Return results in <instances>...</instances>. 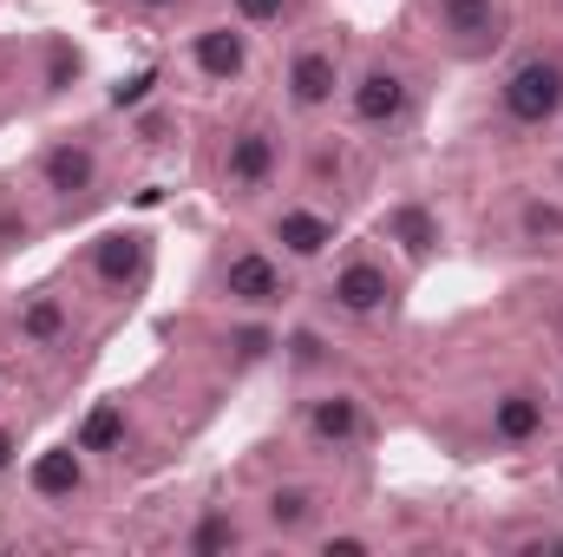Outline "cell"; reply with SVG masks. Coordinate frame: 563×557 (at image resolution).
<instances>
[{
	"instance_id": "cb8c5ba5",
	"label": "cell",
	"mask_w": 563,
	"mask_h": 557,
	"mask_svg": "<svg viewBox=\"0 0 563 557\" xmlns=\"http://www.w3.org/2000/svg\"><path fill=\"white\" fill-rule=\"evenodd\" d=\"M157 79H164L157 66H139L132 79H119V86H112V112H144V106H157Z\"/></svg>"
},
{
	"instance_id": "8fae6325",
	"label": "cell",
	"mask_w": 563,
	"mask_h": 557,
	"mask_svg": "<svg viewBox=\"0 0 563 557\" xmlns=\"http://www.w3.org/2000/svg\"><path fill=\"white\" fill-rule=\"evenodd\" d=\"M190 66L210 79V86H236L250 79V26L243 20H210L190 33Z\"/></svg>"
},
{
	"instance_id": "8992f818",
	"label": "cell",
	"mask_w": 563,
	"mask_h": 557,
	"mask_svg": "<svg viewBox=\"0 0 563 557\" xmlns=\"http://www.w3.org/2000/svg\"><path fill=\"white\" fill-rule=\"evenodd\" d=\"M263 237L276 243L282 263H321L334 243H341V223L328 217V210H314V204H282V210H269V223H263Z\"/></svg>"
},
{
	"instance_id": "44dd1931",
	"label": "cell",
	"mask_w": 563,
	"mask_h": 557,
	"mask_svg": "<svg viewBox=\"0 0 563 557\" xmlns=\"http://www.w3.org/2000/svg\"><path fill=\"white\" fill-rule=\"evenodd\" d=\"M79 79H86V53H79L73 40H59V33H53V40H46V79H40V86L59 99V92H66V86H79Z\"/></svg>"
},
{
	"instance_id": "4316f807",
	"label": "cell",
	"mask_w": 563,
	"mask_h": 557,
	"mask_svg": "<svg viewBox=\"0 0 563 557\" xmlns=\"http://www.w3.org/2000/svg\"><path fill=\"white\" fill-rule=\"evenodd\" d=\"M511 551L518 557H563V532H544V525H538V532H518Z\"/></svg>"
},
{
	"instance_id": "4dcf8cb0",
	"label": "cell",
	"mask_w": 563,
	"mask_h": 557,
	"mask_svg": "<svg viewBox=\"0 0 563 557\" xmlns=\"http://www.w3.org/2000/svg\"><path fill=\"white\" fill-rule=\"evenodd\" d=\"M551 184H558V197H563V157H558V164H551Z\"/></svg>"
},
{
	"instance_id": "5b68a950",
	"label": "cell",
	"mask_w": 563,
	"mask_h": 557,
	"mask_svg": "<svg viewBox=\"0 0 563 557\" xmlns=\"http://www.w3.org/2000/svg\"><path fill=\"white\" fill-rule=\"evenodd\" d=\"M276 177H282V132L276 125L250 119L243 132H230V144H223V190L230 197H263Z\"/></svg>"
},
{
	"instance_id": "f546056e",
	"label": "cell",
	"mask_w": 563,
	"mask_h": 557,
	"mask_svg": "<svg viewBox=\"0 0 563 557\" xmlns=\"http://www.w3.org/2000/svg\"><path fill=\"white\" fill-rule=\"evenodd\" d=\"M132 7H139V13H177L184 0H132Z\"/></svg>"
},
{
	"instance_id": "9c48e42d",
	"label": "cell",
	"mask_w": 563,
	"mask_h": 557,
	"mask_svg": "<svg viewBox=\"0 0 563 557\" xmlns=\"http://www.w3.org/2000/svg\"><path fill=\"white\" fill-rule=\"evenodd\" d=\"M301 433L321 446V452H354L367 439V401L347 394V387H328L301 407Z\"/></svg>"
},
{
	"instance_id": "5bb4252c",
	"label": "cell",
	"mask_w": 563,
	"mask_h": 557,
	"mask_svg": "<svg viewBox=\"0 0 563 557\" xmlns=\"http://www.w3.org/2000/svg\"><path fill=\"white\" fill-rule=\"evenodd\" d=\"M92 276H99V288H112V295H132L151 276V237L144 230H106L92 243Z\"/></svg>"
},
{
	"instance_id": "ba28073f",
	"label": "cell",
	"mask_w": 563,
	"mask_h": 557,
	"mask_svg": "<svg viewBox=\"0 0 563 557\" xmlns=\"http://www.w3.org/2000/svg\"><path fill=\"white\" fill-rule=\"evenodd\" d=\"M432 20H439V33L452 40V53H465V59L492 53V46L505 40V26H511L505 0H432Z\"/></svg>"
},
{
	"instance_id": "7a4b0ae2",
	"label": "cell",
	"mask_w": 563,
	"mask_h": 557,
	"mask_svg": "<svg viewBox=\"0 0 563 557\" xmlns=\"http://www.w3.org/2000/svg\"><path fill=\"white\" fill-rule=\"evenodd\" d=\"M341 99H347V119L361 132H400L413 119V79L394 59H367L361 73H347Z\"/></svg>"
},
{
	"instance_id": "ac0fdd59",
	"label": "cell",
	"mask_w": 563,
	"mask_h": 557,
	"mask_svg": "<svg viewBox=\"0 0 563 557\" xmlns=\"http://www.w3.org/2000/svg\"><path fill=\"white\" fill-rule=\"evenodd\" d=\"M263 518H269L276 538H314V525H321V492H314V485H276V492L263 499Z\"/></svg>"
},
{
	"instance_id": "3957f363",
	"label": "cell",
	"mask_w": 563,
	"mask_h": 557,
	"mask_svg": "<svg viewBox=\"0 0 563 557\" xmlns=\"http://www.w3.org/2000/svg\"><path fill=\"white\" fill-rule=\"evenodd\" d=\"M288 295H295V282L282 270V256H269V250H236V256L217 263V302H223V308L276 315Z\"/></svg>"
},
{
	"instance_id": "d4e9b609",
	"label": "cell",
	"mask_w": 563,
	"mask_h": 557,
	"mask_svg": "<svg viewBox=\"0 0 563 557\" xmlns=\"http://www.w3.org/2000/svg\"><path fill=\"white\" fill-rule=\"evenodd\" d=\"M288 13H295V0H230V20H243L250 33L256 26H282Z\"/></svg>"
},
{
	"instance_id": "277c9868",
	"label": "cell",
	"mask_w": 563,
	"mask_h": 557,
	"mask_svg": "<svg viewBox=\"0 0 563 557\" xmlns=\"http://www.w3.org/2000/svg\"><path fill=\"white\" fill-rule=\"evenodd\" d=\"M341 86H347V66H341V53H334L328 40H301V46L288 53V66H282V99H288L301 119L328 112V106L341 99Z\"/></svg>"
},
{
	"instance_id": "30bf717a",
	"label": "cell",
	"mask_w": 563,
	"mask_h": 557,
	"mask_svg": "<svg viewBox=\"0 0 563 557\" xmlns=\"http://www.w3.org/2000/svg\"><path fill=\"white\" fill-rule=\"evenodd\" d=\"M99 151L86 139H53L40 151V190L53 197V204H86L92 190H99Z\"/></svg>"
},
{
	"instance_id": "484cf974",
	"label": "cell",
	"mask_w": 563,
	"mask_h": 557,
	"mask_svg": "<svg viewBox=\"0 0 563 557\" xmlns=\"http://www.w3.org/2000/svg\"><path fill=\"white\" fill-rule=\"evenodd\" d=\"M314 551L321 557H367L374 538H367V532H314Z\"/></svg>"
},
{
	"instance_id": "2e32d148",
	"label": "cell",
	"mask_w": 563,
	"mask_h": 557,
	"mask_svg": "<svg viewBox=\"0 0 563 557\" xmlns=\"http://www.w3.org/2000/svg\"><path fill=\"white\" fill-rule=\"evenodd\" d=\"M13 335H20L26 348H40V354L66 348V341H73V308H66V295H53V288L20 295V308H13Z\"/></svg>"
},
{
	"instance_id": "83f0119b",
	"label": "cell",
	"mask_w": 563,
	"mask_h": 557,
	"mask_svg": "<svg viewBox=\"0 0 563 557\" xmlns=\"http://www.w3.org/2000/svg\"><path fill=\"white\" fill-rule=\"evenodd\" d=\"M13 466H20V426H7V419H0V479H7Z\"/></svg>"
},
{
	"instance_id": "1f68e13d",
	"label": "cell",
	"mask_w": 563,
	"mask_h": 557,
	"mask_svg": "<svg viewBox=\"0 0 563 557\" xmlns=\"http://www.w3.org/2000/svg\"><path fill=\"white\" fill-rule=\"evenodd\" d=\"M551 401H558V407H563V381H558V394H551Z\"/></svg>"
},
{
	"instance_id": "6da1fadb",
	"label": "cell",
	"mask_w": 563,
	"mask_h": 557,
	"mask_svg": "<svg viewBox=\"0 0 563 557\" xmlns=\"http://www.w3.org/2000/svg\"><path fill=\"white\" fill-rule=\"evenodd\" d=\"M498 112L518 132H551V125H563V59L558 53H525L498 79Z\"/></svg>"
},
{
	"instance_id": "7c38bea8",
	"label": "cell",
	"mask_w": 563,
	"mask_h": 557,
	"mask_svg": "<svg viewBox=\"0 0 563 557\" xmlns=\"http://www.w3.org/2000/svg\"><path fill=\"white\" fill-rule=\"evenodd\" d=\"M86 479H92V452H79L73 439H53L26 459V492L46 505H73L86 492Z\"/></svg>"
},
{
	"instance_id": "e0dca14e",
	"label": "cell",
	"mask_w": 563,
	"mask_h": 557,
	"mask_svg": "<svg viewBox=\"0 0 563 557\" xmlns=\"http://www.w3.org/2000/svg\"><path fill=\"white\" fill-rule=\"evenodd\" d=\"M73 446L92 452V459L125 452V446H132V414H125V401H92L86 419H79V433H73Z\"/></svg>"
},
{
	"instance_id": "d6986e66",
	"label": "cell",
	"mask_w": 563,
	"mask_h": 557,
	"mask_svg": "<svg viewBox=\"0 0 563 557\" xmlns=\"http://www.w3.org/2000/svg\"><path fill=\"white\" fill-rule=\"evenodd\" d=\"M250 545V532H243V518L230 512V505H203L197 512V525L184 532V557H230Z\"/></svg>"
},
{
	"instance_id": "ffe728a7",
	"label": "cell",
	"mask_w": 563,
	"mask_h": 557,
	"mask_svg": "<svg viewBox=\"0 0 563 557\" xmlns=\"http://www.w3.org/2000/svg\"><path fill=\"white\" fill-rule=\"evenodd\" d=\"M518 237L525 243H563V197H525L518 204Z\"/></svg>"
},
{
	"instance_id": "603a6c76",
	"label": "cell",
	"mask_w": 563,
	"mask_h": 557,
	"mask_svg": "<svg viewBox=\"0 0 563 557\" xmlns=\"http://www.w3.org/2000/svg\"><path fill=\"white\" fill-rule=\"evenodd\" d=\"M282 361L301 368V374L328 368V335H321V328H288V335H282Z\"/></svg>"
},
{
	"instance_id": "7402d4cb",
	"label": "cell",
	"mask_w": 563,
	"mask_h": 557,
	"mask_svg": "<svg viewBox=\"0 0 563 557\" xmlns=\"http://www.w3.org/2000/svg\"><path fill=\"white\" fill-rule=\"evenodd\" d=\"M223 348H230L243 368H256V361H269V354L282 348V335L269 328V321H243V328H230V335H223Z\"/></svg>"
},
{
	"instance_id": "52a82bcc",
	"label": "cell",
	"mask_w": 563,
	"mask_h": 557,
	"mask_svg": "<svg viewBox=\"0 0 563 557\" xmlns=\"http://www.w3.org/2000/svg\"><path fill=\"white\" fill-rule=\"evenodd\" d=\"M394 295H400V282H394V270H387L380 256H347V263L334 270V282H328V302H334V315H347V321L387 315Z\"/></svg>"
},
{
	"instance_id": "9a60e30c",
	"label": "cell",
	"mask_w": 563,
	"mask_h": 557,
	"mask_svg": "<svg viewBox=\"0 0 563 557\" xmlns=\"http://www.w3.org/2000/svg\"><path fill=\"white\" fill-rule=\"evenodd\" d=\"M485 426H492L498 446H538L544 426H551V394L544 387H505L492 401V419Z\"/></svg>"
},
{
	"instance_id": "f1b7e54d",
	"label": "cell",
	"mask_w": 563,
	"mask_h": 557,
	"mask_svg": "<svg viewBox=\"0 0 563 557\" xmlns=\"http://www.w3.org/2000/svg\"><path fill=\"white\" fill-rule=\"evenodd\" d=\"M139 132H144V144H164V139H170V125H164V112H157V119H144Z\"/></svg>"
},
{
	"instance_id": "4fadbf2b",
	"label": "cell",
	"mask_w": 563,
	"mask_h": 557,
	"mask_svg": "<svg viewBox=\"0 0 563 557\" xmlns=\"http://www.w3.org/2000/svg\"><path fill=\"white\" fill-rule=\"evenodd\" d=\"M380 243H394L413 270L439 256V243H445V223H439V210L420 204V197H407V204H387L380 210Z\"/></svg>"
}]
</instances>
